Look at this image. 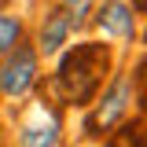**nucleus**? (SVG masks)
Returning <instances> with one entry per match:
<instances>
[{
	"instance_id": "nucleus-7",
	"label": "nucleus",
	"mask_w": 147,
	"mask_h": 147,
	"mask_svg": "<svg viewBox=\"0 0 147 147\" xmlns=\"http://www.w3.org/2000/svg\"><path fill=\"white\" fill-rule=\"evenodd\" d=\"M18 40H22V18H18V15H7V11H0V55L11 52Z\"/></svg>"
},
{
	"instance_id": "nucleus-1",
	"label": "nucleus",
	"mask_w": 147,
	"mask_h": 147,
	"mask_svg": "<svg viewBox=\"0 0 147 147\" xmlns=\"http://www.w3.org/2000/svg\"><path fill=\"white\" fill-rule=\"evenodd\" d=\"M107 63H110V52L107 44H96V40H85L77 44L63 63H59V74H55V88L63 92V99L74 103V107H85L96 88L103 85L107 77Z\"/></svg>"
},
{
	"instance_id": "nucleus-8",
	"label": "nucleus",
	"mask_w": 147,
	"mask_h": 147,
	"mask_svg": "<svg viewBox=\"0 0 147 147\" xmlns=\"http://www.w3.org/2000/svg\"><path fill=\"white\" fill-rule=\"evenodd\" d=\"M63 11L70 15V26H74V30H81V26L88 22V15L96 11V0H63Z\"/></svg>"
},
{
	"instance_id": "nucleus-3",
	"label": "nucleus",
	"mask_w": 147,
	"mask_h": 147,
	"mask_svg": "<svg viewBox=\"0 0 147 147\" xmlns=\"http://www.w3.org/2000/svg\"><path fill=\"white\" fill-rule=\"evenodd\" d=\"M129 103H132V77H129V74H118V77L110 81V88L103 92V99L96 103V110L85 118V132H92V136L110 132V129L129 114Z\"/></svg>"
},
{
	"instance_id": "nucleus-9",
	"label": "nucleus",
	"mask_w": 147,
	"mask_h": 147,
	"mask_svg": "<svg viewBox=\"0 0 147 147\" xmlns=\"http://www.w3.org/2000/svg\"><path fill=\"white\" fill-rule=\"evenodd\" d=\"M129 7L132 11H147V0H129Z\"/></svg>"
},
{
	"instance_id": "nucleus-6",
	"label": "nucleus",
	"mask_w": 147,
	"mask_h": 147,
	"mask_svg": "<svg viewBox=\"0 0 147 147\" xmlns=\"http://www.w3.org/2000/svg\"><path fill=\"white\" fill-rule=\"evenodd\" d=\"M18 144L22 147H55L59 144V121H30V125L22 129V136H18Z\"/></svg>"
},
{
	"instance_id": "nucleus-5",
	"label": "nucleus",
	"mask_w": 147,
	"mask_h": 147,
	"mask_svg": "<svg viewBox=\"0 0 147 147\" xmlns=\"http://www.w3.org/2000/svg\"><path fill=\"white\" fill-rule=\"evenodd\" d=\"M74 26H70V15L63 11V7H52L44 22H40V33H37V55H44V59H52V55L63 52V44L70 40Z\"/></svg>"
},
{
	"instance_id": "nucleus-4",
	"label": "nucleus",
	"mask_w": 147,
	"mask_h": 147,
	"mask_svg": "<svg viewBox=\"0 0 147 147\" xmlns=\"http://www.w3.org/2000/svg\"><path fill=\"white\" fill-rule=\"evenodd\" d=\"M92 15H96L99 33L114 37V40H136V15L125 0H103Z\"/></svg>"
},
{
	"instance_id": "nucleus-2",
	"label": "nucleus",
	"mask_w": 147,
	"mask_h": 147,
	"mask_svg": "<svg viewBox=\"0 0 147 147\" xmlns=\"http://www.w3.org/2000/svg\"><path fill=\"white\" fill-rule=\"evenodd\" d=\"M37 77H40V55H37V48H30L26 40H18L11 52H4V63H0V92L4 96L22 99L37 85Z\"/></svg>"
}]
</instances>
